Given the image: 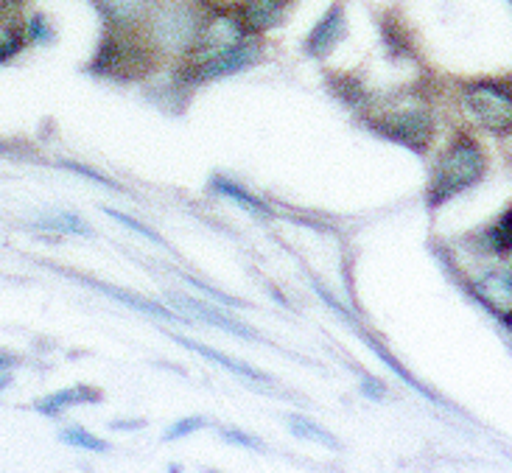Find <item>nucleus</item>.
<instances>
[{"label":"nucleus","mask_w":512,"mask_h":473,"mask_svg":"<svg viewBox=\"0 0 512 473\" xmlns=\"http://www.w3.org/2000/svg\"><path fill=\"white\" fill-rule=\"evenodd\" d=\"M149 17L152 45L163 54H188L205 28V20L188 0H154Z\"/></svg>","instance_id":"nucleus-1"},{"label":"nucleus","mask_w":512,"mask_h":473,"mask_svg":"<svg viewBox=\"0 0 512 473\" xmlns=\"http://www.w3.org/2000/svg\"><path fill=\"white\" fill-rule=\"evenodd\" d=\"M482 174H485V154H482V149L471 138H459L443 154L440 166L434 171L429 202L434 208L443 205L451 196L462 194L465 188L476 185V182L482 180Z\"/></svg>","instance_id":"nucleus-2"},{"label":"nucleus","mask_w":512,"mask_h":473,"mask_svg":"<svg viewBox=\"0 0 512 473\" xmlns=\"http://www.w3.org/2000/svg\"><path fill=\"white\" fill-rule=\"evenodd\" d=\"M465 107L490 132H507L512 126V90L504 84L482 82L465 90Z\"/></svg>","instance_id":"nucleus-3"},{"label":"nucleus","mask_w":512,"mask_h":473,"mask_svg":"<svg viewBox=\"0 0 512 473\" xmlns=\"http://www.w3.org/2000/svg\"><path fill=\"white\" fill-rule=\"evenodd\" d=\"M255 59H258V42L247 37V40H241L236 48H230L224 54L196 62L194 73L199 82H210V79H222V76H230V73L250 68Z\"/></svg>","instance_id":"nucleus-4"},{"label":"nucleus","mask_w":512,"mask_h":473,"mask_svg":"<svg viewBox=\"0 0 512 473\" xmlns=\"http://www.w3.org/2000/svg\"><path fill=\"white\" fill-rule=\"evenodd\" d=\"M381 132L412 149H423L431 138V121L423 110H398L381 124Z\"/></svg>","instance_id":"nucleus-5"},{"label":"nucleus","mask_w":512,"mask_h":473,"mask_svg":"<svg viewBox=\"0 0 512 473\" xmlns=\"http://www.w3.org/2000/svg\"><path fill=\"white\" fill-rule=\"evenodd\" d=\"M345 37V9L339 3H333L328 12L322 14L314 31L308 34V54L311 56H325L331 54L333 45Z\"/></svg>","instance_id":"nucleus-6"},{"label":"nucleus","mask_w":512,"mask_h":473,"mask_svg":"<svg viewBox=\"0 0 512 473\" xmlns=\"http://www.w3.org/2000/svg\"><path fill=\"white\" fill-rule=\"evenodd\" d=\"M154 0H98V9L101 14L110 20L112 26H132L140 23L146 14L152 12Z\"/></svg>","instance_id":"nucleus-7"},{"label":"nucleus","mask_w":512,"mask_h":473,"mask_svg":"<svg viewBox=\"0 0 512 473\" xmlns=\"http://www.w3.org/2000/svg\"><path fill=\"white\" fill-rule=\"evenodd\" d=\"M241 6H244L247 26L261 31V28H272L280 23L283 9H286V0H241Z\"/></svg>","instance_id":"nucleus-8"},{"label":"nucleus","mask_w":512,"mask_h":473,"mask_svg":"<svg viewBox=\"0 0 512 473\" xmlns=\"http://www.w3.org/2000/svg\"><path fill=\"white\" fill-rule=\"evenodd\" d=\"M177 303L188 308V311H194L199 320L216 325V328H224V331L241 336V339H255V334H252L247 325H241V322L233 320V317H227V314H222V311H216V308L205 306V303H196V300H188V297H182V300H177Z\"/></svg>","instance_id":"nucleus-9"},{"label":"nucleus","mask_w":512,"mask_h":473,"mask_svg":"<svg viewBox=\"0 0 512 473\" xmlns=\"http://www.w3.org/2000/svg\"><path fill=\"white\" fill-rule=\"evenodd\" d=\"M177 342H180L182 348L194 350V353H199V356H208L210 362L222 364V367H227V370H233L236 376L241 378H252V381H258V384H266L269 378L263 376V373H258V370H252V367H247V364H238L233 362L230 356H224V353H219V350L213 348H205V345H199V342H191V339H185V336H174Z\"/></svg>","instance_id":"nucleus-10"},{"label":"nucleus","mask_w":512,"mask_h":473,"mask_svg":"<svg viewBox=\"0 0 512 473\" xmlns=\"http://www.w3.org/2000/svg\"><path fill=\"white\" fill-rule=\"evenodd\" d=\"M101 395L96 390H90V387H73V390L65 392H56V395H48V398H42L37 409L45 412V415H56V412H62V409H68V406H79V404H90V401H98Z\"/></svg>","instance_id":"nucleus-11"},{"label":"nucleus","mask_w":512,"mask_h":473,"mask_svg":"<svg viewBox=\"0 0 512 473\" xmlns=\"http://www.w3.org/2000/svg\"><path fill=\"white\" fill-rule=\"evenodd\" d=\"M289 426L291 432L297 434V437H305V440H317V443H322V446L328 448H336V440H333L331 434L322 432L317 423H311V420L305 418H297V415H291L289 418Z\"/></svg>","instance_id":"nucleus-12"},{"label":"nucleus","mask_w":512,"mask_h":473,"mask_svg":"<svg viewBox=\"0 0 512 473\" xmlns=\"http://www.w3.org/2000/svg\"><path fill=\"white\" fill-rule=\"evenodd\" d=\"M20 48H23V31L12 26L0 28V62L12 59Z\"/></svg>","instance_id":"nucleus-13"},{"label":"nucleus","mask_w":512,"mask_h":473,"mask_svg":"<svg viewBox=\"0 0 512 473\" xmlns=\"http://www.w3.org/2000/svg\"><path fill=\"white\" fill-rule=\"evenodd\" d=\"M216 188H219L222 194L230 196V199H236L238 205H244V208L255 210V213H269V208H266V205H261L255 196L244 194V191H241L238 185H233V182H216Z\"/></svg>","instance_id":"nucleus-14"},{"label":"nucleus","mask_w":512,"mask_h":473,"mask_svg":"<svg viewBox=\"0 0 512 473\" xmlns=\"http://www.w3.org/2000/svg\"><path fill=\"white\" fill-rule=\"evenodd\" d=\"M493 247L499 252H510L512 250V210L504 213L499 219V224L493 227Z\"/></svg>","instance_id":"nucleus-15"},{"label":"nucleus","mask_w":512,"mask_h":473,"mask_svg":"<svg viewBox=\"0 0 512 473\" xmlns=\"http://www.w3.org/2000/svg\"><path fill=\"white\" fill-rule=\"evenodd\" d=\"M62 440H65V443H70V446H76V448H90V451H107V443H104V440H98V437L82 432V429H70V432L62 434Z\"/></svg>","instance_id":"nucleus-16"},{"label":"nucleus","mask_w":512,"mask_h":473,"mask_svg":"<svg viewBox=\"0 0 512 473\" xmlns=\"http://www.w3.org/2000/svg\"><path fill=\"white\" fill-rule=\"evenodd\" d=\"M107 216H112L115 222H124L126 227H129V230H138V233L143 238H149V241H157V244H163V238L157 236V233H152V230H149L146 224H140V222H135V219H129V216H126V213H121V210H110V208H107Z\"/></svg>","instance_id":"nucleus-17"},{"label":"nucleus","mask_w":512,"mask_h":473,"mask_svg":"<svg viewBox=\"0 0 512 473\" xmlns=\"http://www.w3.org/2000/svg\"><path fill=\"white\" fill-rule=\"evenodd\" d=\"M205 426V420L202 418H188V420H180L174 429H168L166 440H177V437H185V434L196 432V429H202Z\"/></svg>","instance_id":"nucleus-18"},{"label":"nucleus","mask_w":512,"mask_h":473,"mask_svg":"<svg viewBox=\"0 0 512 473\" xmlns=\"http://www.w3.org/2000/svg\"><path fill=\"white\" fill-rule=\"evenodd\" d=\"M28 37L34 42H42V40H48L51 37V31H48V23L42 20L40 14L37 17H31V23H28Z\"/></svg>","instance_id":"nucleus-19"},{"label":"nucleus","mask_w":512,"mask_h":473,"mask_svg":"<svg viewBox=\"0 0 512 473\" xmlns=\"http://www.w3.org/2000/svg\"><path fill=\"white\" fill-rule=\"evenodd\" d=\"M227 440H236V443H241V446H252V448H261V443L255 440V437H247V434H238V432H227L224 434Z\"/></svg>","instance_id":"nucleus-20"},{"label":"nucleus","mask_w":512,"mask_h":473,"mask_svg":"<svg viewBox=\"0 0 512 473\" xmlns=\"http://www.w3.org/2000/svg\"><path fill=\"white\" fill-rule=\"evenodd\" d=\"M12 364H14L12 356H3V353H0V370H3V367H12Z\"/></svg>","instance_id":"nucleus-21"},{"label":"nucleus","mask_w":512,"mask_h":473,"mask_svg":"<svg viewBox=\"0 0 512 473\" xmlns=\"http://www.w3.org/2000/svg\"><path fill=\"white\" fill-rule=\"evenodd\" d=\"M12 3H17V0H0V9H6V6H12Z\"/></svg>","instance_id":"nucleus-22"},{"label":"nucleus","mask_w":512,"mask_h":473,"mask_svg":"<svg viewBox=\"0 0 512 473\" xmlns=\"http://www.w3.org/2000/svg\"><path fill=\"white\" fill-rule=\"evenodd\" d=\"M504 322H507V325L512 328V311H507V314H504Z\"/></svg>","instance_id":"nucleus-23"},{"label":"nucleus","mask_w":512,"mask_h":473,"mask_svg":"<svg viewBox=\"0 0 512 473\" xmlns=\"http://www.w3.org/2000/svg\"><path fill=\"white\" fill-rule=\"evenodd\" d=\"M510 283H512V272H510Z\"/></svg>","instance_id":"nucleus-24"}]
</instances>
